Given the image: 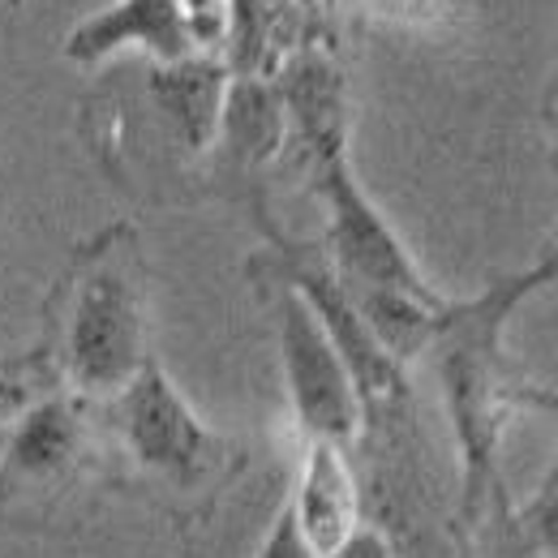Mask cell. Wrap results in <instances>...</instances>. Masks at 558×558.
I'll return each instance as SVG.
<instances>
[{
  "mask_svg": "<svg viewBox=\"0 0 558 558\" xmlns=\"http://www.w3.org/2000/svg\"><path fill=\"white\" fill-rule=\"evenodd\" d=\"M515 515L524 524V533L533 537V546L546 558H558V451L550 469L542 473V482L524 502H515Z\"/></svg>",
  "mask_w": 558,
  "mask_h": 558,
  "instance_id": "7c38bea8",
  "label": "cell"
},
{
  "mask_svg": "<svg viewBox=\"0 0 558 558\" xmlns=\"http://www.w3.org/2000/svg\"><path fill=\"white\" fill-rule=\"evenodd\" d=\"M310 181L327 207V241L323 254L336 267V276L349 288H387L404 292L429 305H442L447 296L425 279L417 258L400 241V232L387 223V215L369 203L356 172L349 163V150L327 155L310 168Z\"/></svg>",
  "mask_w": 558,
  "mask_h": 558,
  "instance_id": "5b68a950",
  "label": "cell"
},
{
  "mask_svg": "<svg viewBox=\"0 0 558 558\" xmlns=\"http://www.w3.org/2000/svg\"><path fill=\"white\" fill-rule=\"evenodd\" d=\"M456 533H460V558H546L524 533L507 486L489 489L477 511L456 524Z\"/></svg>",
  "mask_w": 558,
  "mask_h": 558,
  "instance_id": "8fae6325",
  "label": "cell"
},
{
  "mask_svg": "<svg viewBox=\"0 0 558 558\" xmlns=\"http://www.w3.org/2000/svg\"><path fill=\"white\" fill-rule=\"evenodd\" d=\"M263 288L276 292L279 365L301 438L340 442L352 451L361 438V396L336 340L327 336V327L318 323V314L305 305L301 292H292L288 283H263Z\"/></svg>",
  "mask_w": 558,
  "mask_h": 558,
  "instance_id": "8992f818",
  "label": "cell"
},
{
  "mask_svg": "<svg viewBox=\"0 0 558 558\" xmlns=\"http://www.w3.org/2000/svg\"><path fill=\"white\" fill-rule=\"evenodd\" d=\"M108 434L117 442V469H125L117 486L168 511L177 529L210 520L250 464L245 442L210 429L155 356L108 400Z\"/></svg>",
  "mask_w": 558,
  "mask_h": 558,
  "instance_id": "7a4b0ae2",
  "label": "cell"
},
{
  "mask_svg": "<svg viewBox=\"0 0 558 558\" xmlns=\"http://www.w3.org/2000/svg\"><path fill=\"white\" fill-rule=\"evenodd\" d=\"M558 283V258L542 254L533 267L515 271L507 279H494L482 296L473 301H451L442 314V331L434 340V365H438V387L447 404V425L456 438V460H460V494H456V524L477 511V502L494 486H502L498 456H502V434L511 417L524 404H555V396H542L529 387L507 356L502 331L511 314L542 288Z\"/></svg>",
  "mask_w": 558,
  "mask_h": 558,
  "instance_id": "6da1fadb",
  "label": "cell"
},
{
  "mask_svg": "<svg viewBox=\"0 0 558 558\" xmlns=\"http://www.w3.org/2000/svg\"><path fill=\"white\" fill-rule=\"evenodd\" d=\"M228 82H232L228 61L207 57V52L172 61V65H150V77H146L155 112L168 121L172 138L181 142L185 150H194V155L215 146L223 99H228Z\"/></svg>",
  "mask_w": 558,
  "mask_h": 558,
  "instance_id": "9c48e42d",
  "label": "cell"
},
{
  "mask_svg": "<svg viewBox=\"0 0 558 558\" xmlns=\"http://www.w3.org/2000/svg\"><path fill=\"white\" fill-rule=\"evenodd\" d=\"M254 558H314V550L301 542L288 507H279V515L271 520V529H267V537H263V546H258Z\"/></svg>",
  "mask_w": 558,
  "mask_h": 558,
  "instance_id": "4fadbf2b",
  "label": "cell"
},
{
  "mask_svg": "<svg viewBox=\"0 0 558 558\" xmlns=\"http://www.w3.org/2000/svg\"><path fill=\"white\" fill-rule=\"evenodd\" d=\"M327 558H396L391 555V546H387V537L378 533V529H361L356 537H352L349 546H340L336 555H327Z\"/></svg>",
  "mask_w": 558,
  "mask_h": 558,
  "instance_id": "5bb4252c",
  "label": "cell"
},
{
  "mask_svg": "<svg viewBox=\"0 0 558 558\" xmlns=\"http://www.w3.org/2000/svg\"><path fill=\"white\" fill-rule=\"evenodd\" d=\"M283 117H288V146L305 155L314 168L327 155L349 150V95L344 70L327 48H301L276 73Z\"/></svg>",
  "mask_w": 558,
  "mask_h": 558,
  "instance_id": "ba28073f",
  "label": "cell"
},
{
  "mask_svg": "<svg viewBox=\"0 0 558 558\" xmlns=\"http://www.w3.org/2000/svg\"><path fill=\"white\" fill-rule=\"evenodd\" d=\"M146 271L130 223H112L73 254L52 292L48 361L65 391L108 404L150 361Z\"/></svg>",
  "mask_w": 558,
  "mask_h": 558,
  "instance_id": "3957f363",
  "label": "cell"
},
{
  "mask_svg": "<svg viewBox=\"0 0 558 558\" xmlns=\"http://www.w3.org/2000/svg\"><path fill=\"white\" fill-rule=\"evenodd\" d=\"M550 125H555V138H558V82H555V95H550Z\"/></svg>",
  "mask_w": 558,
  "mask_h": 558,
  "instance_id": "9a60e30c",
  "label": "cell"
},
{
  "mask_svg": "<svg viewBox=\"0 0 558 558\" xmlns=\"http://www.w3.org/2000/svg\"><path fill=\"white\" fill-rule=\"evenodd\" d=\"M288 515L314 558L336 555L365 529V489L352 464V451L340 442H305L296 482L288 494Z\"/></svg>",
  "mask_w": 558,
  "mask_h": 558,
  "instance_id": "52a82bcc",
  "label": "cell"
},
{
  "mask_svg": "<svg viewBox=\"0 0 558 558\" xmlns=\"http://www.w3.org/2000/svg\"><path fill=\"white\" fill-rule=\"evenodd\" d=\"M0 438H4V425H0Z\"/></svg>",
  "mask_w": 558,
  "mask_h": 558,
  "instance_id": "e0dca14e",
  "label": "cell"
},
{
  "mask_svg": "<svg viewBox=\"0 0 558 558\" xmlns=\"http://www.w3.org/2000/svg\"><path fill=\"white\" fill-rule=\"evenodd\" d=\"M546 254H555V258H558V236L550 241V250H546Z\"/></svg>",
  "mask_w": 558,
  "mask_h": 558,
  "instance_id": "2e32d148",
  "label": "cell"
},
{
  "mask_svg": "<svg viewBox=\"0 0 558 558\" xmlns=\"http://www.w3.org/2000/svg\"><path fill=\"white\" fill-rule=\"evenodd\" d=\"M104 469L90 400L73 391L35 396L4 425L0 438V511L17 520L26 507H52L73 498Z\"/></svg>",
  "mask_w": 558,
  "mask_h": 558,
  "instance_id": "277c9868",
  "label": "cell"
},
{
  "mask_svg": "<svg viewBox=\"0 0 558 558\" xmlns=\"http://www.w3.org/2000/svg\"><path fill=\"white\" fill-rule=\"evenodd\" d=\"M283 146H288V117H283L276 77L232 73L223 117H219V134H215L210 150H219V159L228 168L250 172V168L271 163Z\"/></svg>",
  "mask_w": 558,
  "mask_h": 558,
  "instance_id": "30bf717a",
  "label": "cell"
}]
</instances>
